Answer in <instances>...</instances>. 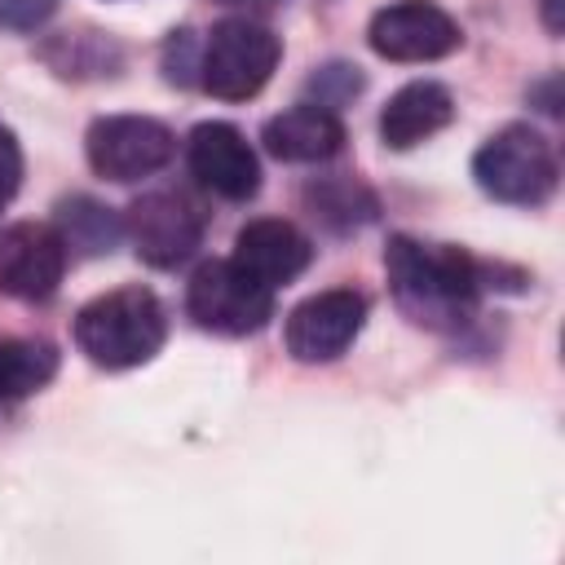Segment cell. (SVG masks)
Listing matches in <instances>:
<instances>
[{
	"label": "cell",
	"mask_w": 565,
	"mask_h": 565,
	"mask_svg": "<svg viewBox=\"0 0 565 565\" xmlns=\"http://www.w3.org/2000/svg\"><path fill=\"white\" fill-rule=\"evenodd\" d=\"M66 269V243L44 221H13L0 230V291L18 300H49Z\"/></svg>",
	"instance_id": "10"
},
{
	"label": "cell",
	"mask_w": 565,
	"mask_h": 565,
	"mask_svg": "<svg viewBox=\"0 0 565 565\" xmlns=\"http://www.w3.org/2000/svg\"><path fill=\"white\" fill-rule=\"evenodd\" d=\"M477 185L499 203H543L556 190V154L530 124H508L472 154Z\"/></svg>",
	"instance_id": "3"
},
{
	"label": "cell",
	"mask_w": 565,
	"mask_h": 565,
	"mask_svg": "<svg viewBox=\"0 0 565 565\" xmlns=\"http://www.w3.org/2000/svg\"><path fill=\"white\" fill-rule=\"evenodd\" d=\"M163 335H168L163 305L146 287H115L88 300L75 318L79 353L106 371H128L150 362L163 349Z\"/></svg>",
	"instance_id": "2"
},
{
	"label": "cell",
	"mask_w": 565,
	"mask_h": 565,
	"mask_svg": "<svg viewBox=\"0 0 565 565\" xmlns=\"http://www.w3.org/2000/svg\"><path fill=\"white\" fill-rule=\"evenodd\" d=\"M366 322V296L353 287H331L300 300L287 313V353L296 362H331L340 358Z\"/></svg>",
	"instance_id": "7"
},
{
	"label": "cell",
	"mask_w": 565,
	"mask_h": 565,
	"mask_svg": "<svg viewBox=\"0 0 565 565\" xmlns=\"http://www.w3.org/2000/svg\"><path fill=\"white\" fill-rule=\"evenodd\" d=\"M260 141L282 163H322L344 146V128L327 106L305 102V106H291V110L274 115L265 124Z\"/></svg>",
	"instance_id": "14"
},
{
	"label": "cell",
	"mask_w": 565,
	"mask_h": 565,
	"mask_svg": "<svg viewBox=\"0 0 565 565\" xmlns=\"http://www.w3.org/2000/svg\"><path fill=\"white\" fill-rule=\"evenodd\" d=\"M53 9H57V0H0V26H9V31H35Z\"/></svg>",
	"instance_id": "17"
},
{
	"label": "cell",
	"mask_w": 565,
	"mask_h": 565,
	"mask_svg": "<svg viewBox=\"0 0 565 565\" xmlns=\"http://www.w3.org/2000/svg\"><path fill=\"white\" fill-rule=\"evenodd\" d=\"M185 163L199 177V185H207L221 199H252L260 190V163L256 150L247 146V137L234 124H199L185 141Z\"/></svg>",
	"instance_id": "11"
},
{
	"label": "cell",
	"mask_w": 565,
	"mask_h": 565,
	"mask_svg": "<svg viewBox=\"0 0 565 565\" xmlns=\"http://www.w3.org/2000/svg\"><path fill=\"white\" fill-rule=\"evenodd\" d=\"M393 300L402 313L428 331H459L481 296V265L446 243H415L397 234L384 252Z\"/></svg>",
	"instance_id": "1"
},
{
	"label": "cell",
	"mask_w": 565,
	"mask_h": 565,
	"mask_svg": "<svg viewBox=\"0 0 565 565\" xmlns=\"http://www.w3.org/2000/svg\"><path fill=\"white\" fill-rule=\"evenodd\" d=\"M278 53L282 44L269 26L247 18H225L207 31V44L199 53V71H203L199 79L221 102H247L269 84Z\"/></svg>",
	"instance_id": "4"
},
{
	"label": "cell",
	"mask_w": 565,
	"mask_h": 565,
	"mask_svg": "<svg viewBox=\"0 0 565 565\" xmlns=\"http://www.w3.org/2000/svg\"><path fill=\"white\" fill-rule=\"evenodd\" d=\"M57 375V349L44 340H0V402H22Z\"/></svg>",
	"instance_id": "15"
},
{
	"label": "cell",
	"mask_w": 565,
	"mask_h": 565,
	"mask_svg": "<svg viewBox=\"0 0 565 565\" xmlns=\"http://www.w3.org/2000/svg\"><path fill=\"white\" fill-rule=\"evenodd\" d=\"M371 49L388 62H437L459 49V22L428 0H397L371 18Z\"/></svg>",
	"instance_id": "8"
},
{
	"label": "cell",
	"mask_w": 565,
	"mask_h": 565,
	"mask_svg": "<svg viewBox=\"0 0 565 565\" xmlns=\"http://www.w3.org/2000/svg\"><path fill=\"white\" fill-rule=\"evenodd\" d=\"M119 221H115V212L110 207H102V203H93V199H71V203H62V243H66V252L75 247V252H88V256H97V252H110V243L119 238Z\"/></svg>",
	"instance_id": "16"
},
{
	"label": "cell",
	"mask_w": 565,
	"mask_h": 565,
	"mask_svg": "<svg viewBox=\"0 0 565 565\" xmlns=\"http://www.w3.org/2000/svg\"><path fill=\"white\" fill-rule=\"evenodd\" d=\"M543 9H547V26L561 31V0H543Z\"/></svg>",
	"instance_id": "19"
},
{
	"label": "cell",
	"mask_w": 565,
	"mask_h": 565,
	"mask_svg": "<svg viewBox=\"0 0 565 565\" xmlns=\"http://www.w3.org/2000/svg\"><path fill=\"white\" fill-rule=\"evenodd\" d=\"M234 265H243L256 282L265 287H287L291 278H300L313 260V247L309 238L291 225V221H278V216H260V221H247L234 238Z\"/></svg>",
	"instance_id": "12"
},
{
	"label": "cell",
	"mask_w": 565,
	"mask_h": 565,
	"mask_svg": "<svg viewBox=\"0 0 565 565\" xmlns=\"http://www.w3.org/2000/svg\"><path fill=\"white\" fill-rule=\"evenodd\" d=\"M18 181H22V146H18L13 128L0 119V203L13 199Z\"/></svg>",
	"instance_id": "18"
},
{
	"label": "cell",
	"mask_w": 565,
	"mask_h": 565,
	"mask_svg": "<svg viewBox=\"0 0 565 565\" xmlns=\"http://www.w3.org/2000/svg\"><path fill=\"white\" fill-rule=\"evenodd\" d=\"M124 234L132 238V247L146 265L168 269V265H181L185 256H194V247L203 238V216L194 212L190 199L168 194V190H150L128 207Z\"/></svg>",
	"instance_id": "9"
},
{
	"label": "cell",
	"mask_w": 565,
	"mask_h": 565,
	"mask_svg": "<svg viewBox=\"0 0 565 565\" xmlns=\"http://www.w3.org/2000/svg\"><path fill=\"white\" fill-rule=\"evenodd\" d=\"M185 309L203 331L252 335L274 318V287L256 282L234 260H207L185 287Z\"/></svg>",
	"instance_id": "5"
},
{
	"label": "cell",
	"mask_w": 565,
	"mask_h": 565,
	"mask_svg": "<svg viewBox=\"0 0 565 565\" xmlns=\"http://www.w3.org/2000/svg\"><path fill=\"white\" fill-rule=\"evenodd\" d=\"M84 150H88V163L97 177L141 181V177H154L177 154V137L168 124H159L150 115H106L88 128Z\"/></svg>",
	"instance_id": "6"
},
{
	"label": "cell",
	"mask_w": 565,
	"mask_h": 565,
	"mask_svg": "<svg viewBox=\"0 0 565 565\" xmlns=\"http://www.w3.org/2000/svg\"><path fill=\"white\" fill-rule=\"evenodd\" d=\"M450 119H455V97H450V88L437 84V79H415V84L397 88V93L388 97V106L380 110V137H384V146H393V150H411V146H419L424 137L441 132Z\"/></svg>",
	"instance_id": "13"
}]
</instances>
